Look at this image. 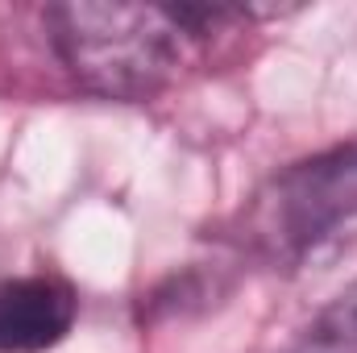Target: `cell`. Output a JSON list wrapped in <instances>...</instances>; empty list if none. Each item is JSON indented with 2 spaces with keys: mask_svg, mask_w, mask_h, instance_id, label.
<instances>
[{
  "mask_svg": "<svg viewBox=\"0 0 357 353\" xmlns=\"http://www.w3.org/2000/svg\"><path fill=\"white\" fill-rule=\"evenodd\" d=\"M291 353H357V278L303 329Z\"/></svg>",
  "mask_w": 357,
  "mask_h": 353,
  "instance_id": "obj_4",
  "label": "cell"
},
{
  "mask_svg": "<svg viewBox=\"0 0 357 353\" xmlns=\"http://www.w3.org/2000/svg\"><path fill=\"white\" fill-rule=\"evenodd\" d=\"M79 299L54 274L0 278V353H46L75 324Z\"/></svg>",
  "mask_w": 357,
  "mask_h": 353,
  "instance_id": "obj_3",
  "label": "cell"
},
{
  "mask_svg": "<svg viewBox=\"0 0 357 353\" xmlns=\"http://www.w3.org/2000/svg\"><path fill=\"white\" fill-rule=\"evenodd\" d=\"M357 241V142L299 158L250 195L237 246L270 270H303Z\"/></svg>",
  "mask_w": 357,
  "mask_h": 353,
  "instance_id": "obj_1",
  "label": "cell"
},
{
  "mask_svg": "<svg viewBox=\"0 0 357 353\" xmlns=\"http://www.w3.org/2000/svg\"><path fill=\"white\" fill-rule=\"evenodd\" d=\"M50 42L79 88L104 100H150L183 59V29L162 4L67 0L46 8Z\"/></svg>",
  "mask_w": 357,
  "mask_h": 353,
  "instance_id": "obj_2",
  "label": "cell"
}]
</instances>
